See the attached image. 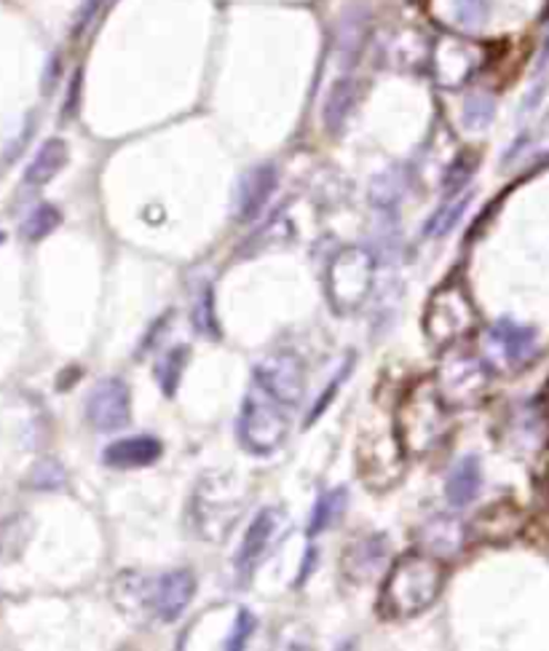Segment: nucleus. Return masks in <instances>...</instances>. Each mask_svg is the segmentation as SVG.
Wrapping results in <instances>:
<instances>
[{"label":"nucleus","instance_id":"1","mask_svg":"<svg viewBox=\"0 0 549 651\" xmlns=\"http://www.w3.org/2000/svg\"><path fill=\"white\" fill-rule=\"evenodd\" d=\"M445 577H448V569L435 556H426V552L399 556L389 569L384 588H380V617L413 620V617L424 614L443 592Z\"/></svg>","mask_w":549,"mask_h":651},{"label":"nucleus","instance_id":"2","mask_svg":"<svg viewBox=\"0 0 549 651\" xmlns=\"http://www.w3.org/2000/svg\"><path fill=\"white\" fill-rule=\"evenodd\" d=\"M399 445L410 454L437 448L448 435V405L439 397L435 382H421L405 395L397 414Z\"/></svg>","mask_w":549,"mask_h":651},{"label":"nucleus","instance_id":"3","mask_svg":"<svg viewBox=\"0 0 549 651\" xmlns=\"http://www.w3.org/2000/svg\"><path fill=\"white\" fill-rule=\"evenodd\" d=\"M287 435L289 408L255 382L238 416V440L250 454H274Z\"/></svg>","mask_w":549,"mask_h":651},{"label":"nucleus","instance_id":"4","mask_svg":"<svg viewBox=\"0 0 549 651\" xmlns=\"http://www.w3.org/2000/svg\"><path fill=\"white\" fill-rule=\"evenodd\" d=\"M477 312L471 303L469 289L461 279L445 282L443 287L431 295L429 306L424 314V330L435 344L450 346L464 340L475 333Z\"/></svg>","mask_w":549,"mask_h":651},{"label":"nucleus","instance_id":"5","mask_svg":"<svg viewBox=\"0 0 549 651\" xmlns=\"http://www.w3.org/2000/svg\"><path fill=\"white\" fill-rule=\"evenodd\" d=\"M376 282V261L365 250H344L329 261L325 274L327 298L335 312H357Z\"/></svg>","mask_w":549,"mask_h":651},{"label":"nucleus","instance_id":"6","mask_svg":"<svg viewBox=\"0 0 549 651\" xmlns=\"http://www.w3.org/2000/svg\"><path fill=\"white\" fill-rule=\"evenodd\" d=\"M435 384L445 405H450V408H469L486 389V367L480 365V359L469 357V354H450L439 365Z\"/></svg>","mask_w":549,"mask_h":651},{"label":"nucleus","instance_id":"7","mask_svg":"<svg viewBox=\"0 0 549 651\" xmlns=\"http://www.w3.org/2000/svg\"><path fill=\"white\" fill-rule=\"evenodd\" d=\"M87 418L96 431L124 429L132 421V397L121 378H105L89 391Z\"/></svg>","mask_w":549,"mask_h":651},{"label":"nucleus","instance_id":"8","mask_svg":"<svg viewBox=\"0 0 549 651\" xmlns=\"http://www.w3.org/2000/svg\"><path fill=\"white\" fill-rule=\"evenodd\" d=\"M255 382L268 389L276 399H282L287 408L303 403L306 395V373H303L301 359L289 352H279L274 357L263 359L255 367Z\"/></svg>","mask_w":549,"mask_h":651},{"label":"nucleus","instance_id":"9","mask_svg":"<svg viewBox=\"0 0 549 651\" xmlns=\"http://www.w3.org/2000/svg\"><path fill=\"white\" fill-rule=\"evenodd\" d=\"M193 592H196V579L191 571H172L164 573L151 592L153 614L161 622H174L185 609H189Z\"/></svg>","mask_w":549,"mask_h":651},{"label":"nucleus","instance_id":"10","mask_svg":"<svg viewBox=\"0 0 549 651\" xmlns=\"http://www.w3.org/2000/svg\"><path fill=\"white\" fill-rule=\"evenodd\" d=\"M520 528V515L512 505H494L469 523V537L475 541H486V545H504L512 539Z\"/></svg>","mask_w":549,"mask_h":651},{"label":"nucleus","instance_id":"11","mask_svg":"<svg viewBox=\"0 0 549 651\" xmlns=\"http://www.w3.org/2000/svg\"><path fill=\"white\" fill-rule=\"evenodd\" d=\"M161 459V443L156 437H126V440H115L108 445L102 461L113 469H138L151 467Z\"/></svg>","mask_w":549,"mask_h":651},{"label":"nucleus","instance_id":"12","mask_svg":"<svg viewBox=\"0 0 549 651\" xmlns=\"http://www.w3.org/2000/svg\"><path fill=\"white\" fill-rule=\"evenodd\" d=\"M274 191V166H257V170H250L247 175L242 177V185H238V221H252V217L261 215V210L266 207V202Z\"/></svg>","mask_w":549,"mask_h":651},{"label":"nucleus","instance_id":"13","mask_svg":"<svg viewBox=\"0 0 549 651\" xmlns=\"http://www.w3.org/2000/svg\"><path fill=\"white\" fill-rule=\"evenodd\" d=\"M386 547L389 545H386L384 537H367V539L354 541V545L346 550L340 569H344V573L352 579V582H367L370 573L376 571L380 560H384Z\"/></svg>","mask_w":549,"mask_h":651},{"label":"nucleus","instance_id":"14","mask_svg":"<svg viewBox=\"0 0 549 651\" xmlns=\"http://www.w3.org/2000/svg\"><path fill=\"white\" fill-rule=\"evenodd\" d=\"M480 482H482V472H480V459L477 456H467L454 467L450 472L448 482H445V496L454 507H467L469 501L477 499L480 494Z\"/></svg>","mask_w":549,"mask_h":651},{"label":"nucleus","instance_id":"15","mask_svg":"<svg viewBox=\"0 0 549 651\" xmlns=\"http://www.w3.org/2000/svg\"><path fill=\"white\" fill-rule=\"evenodd\" d=\"M64 164H68V143L57 138L47 140V143L41 145V151L35 153V159L30 161L28 172H24V183L41 189V185L51 183V180L60 175Z\"/></svg>","mask_w":549,"mask_h":651},{"label":"nucleus","instance_id":"16","mask_svg":"<svg viewBox=\"0 0 549 651\" xmlns=\"http://www.w3.org/2000/svg\"><path fill=\"white\" fill-rule=\"evenodd\" d=\"M274 531H276L274 509H261L257 518L252 520V526L247 528V533H244L242 550H238V566H242V569H250V566L255 563L263 552H266Z\"/></svg>","mask_w":549,"mask_h":651},{"label":"nucleus","instance_id":"17","mask_svg":"<svg viewBox=\"0 0 549 651\" xmlns=\"http://www.w3.org/2000/svg\"><path fill=\"white\" fill-rule=\"evenodd\" d=\"M346 501H348L346 488H335V491L322 494L314 507L312 523H308V537H319L322 531H327V528L333 526L340 515H344Z\"/></svg>","mask_w":549,"mask_h":651},{"label":"nucleus","instance_id":"18","mask_svg":"<svg viewBox=\"0 0 549 651\" xmlns=\"http://www.w3.org/2000/svg\"><path fill=\"white\" fill-rule=\"evenodd\" d=\"M185 363H189V349H185V346H177V349H172L159 363L156 378H159L161 389H164V395L172 397L174 391H177V384H180V378H183Z\"/></svg>","mask_w":549,"mask_h":651},{"label":"nucleus","instance_id":"19","mask_svg":"<svg viewBox=\"0 0 549 651\" xmlns=\"http://www.w3.org/2000/svg\"><path fill=\"white\" fill-rule=\"evenodd\" d=\"M62 223L60 210L51 207V204H41L28 215V221L22 223V236L30 238V242H38V238H47L57 225Z\"/></svg>","mask_w":549,"mask_h":651},{"label":"nucleus","instance_id":"20","mask_svg":"<svg viewBox=\"0 0 549 651\" xmlns=\"http://www.w3.org/2000/svg\"><path fill=\"white\" fill-rule=\"evenodd\" d=\"M354 102V87L348 81L338 83V87L333 89V94H329L327 100V108H325V121L329 129H338L340 124H344L348 108H352Z\"/></svg>","mask_w":549,"mask_h":651},{"label":"nucleus","instance_id":"21","mask_svg":"<svg viewBox=\"0 0 549 651\" xmlns=\"http://www.w3.org/2000/svg\"><path fill=\"white\" fill-rule=\"evenodd\" d=\"M477 153H461V156H458L454 164L448 166V175H445V193H448V196H454L456 191H461L464 185L469 183V177L475 175V170H477Z\"/></svg>","mask_w":549,"mask_h":651},{"label":"nucleus","instance_id":"22","mask_svg":"<svg viewBox=\"0 0 549 651\" xmlns=\"http://www.w3.org/2000/svg\"><path fill=\"white\" fill-rule=\"evenodd\" d=\"M488 17V0H456V19L461 28L477 30Z\"/></svg>","mask_w":549,"mask_h":651},{"label":"nucleus","instance_id":"23","mask_svg":"<svg viewBox=\"0 0 549 651\" xmlns=\"http://www.w3.org/2000/svg\"><path fill=\"white\" fill-rule=\"evenodd\" d=\"M494 338L499 340V344L509 354H512V357H518L520 349H522V344L528 340V333L520 330V327H515L512 322H499V325L494 327Z\"/></svg>","mask_w":549,"mask_h":651},{"label":"nucleus","instance_id":"24","mask_svg":"<svg viewBox=\"0 0 549 651\" xmlns=\"http://www.w3.org/2000/svg\"><path fill=\"white\" fill-rule=\"evenodd\" d=\"M467 204H469V199H461V202L458 204H454V207L450 210H439L435 217H431L429 221V236H443V234H448L450 228H454V225L458 223V217L464 215V210H467Z\"/></svg>","mask_w":549,"mask_h":651},{"label":"nucleus","instance_id":"25","mask_svg":"<svg viewBox=\"0 0 549 651\" xmlns=\"http://www.w3.org/2000/svg\"><path fill=\"white\" fill-rule=\"evenodd\" d=\"M215 295L212 289H204L202 301L196 303V314H193V322L204 335H217V325H215Z\"/></svg>","mask_w":549,"mask_h":651},{"label":"nucleus","instance_id":"26","mask_svg":"<svg viewBox=\"0 0 549 651\" xmlns=\"http://www.w3.org/2000/svg\"><path fill=\"white\" fill-rule=\"evenodd\" d=\"M490 115H494V105H488L482 96H471V100L467 102V113H464V121H467V126L480 129L482 124H488Z\"/></svg>","mask_w":549,"mask_h":651},{"label":"nucleus","instance_id":"27","mask_svg":"<svg viewBox=\"0 0 549 651\" xmlns=\"http://www.w3.org/2000/svg\"><path fill=\"white\" fill-rule=\"evenodd\" d=\"M255 628H257L255 617H252L250 611H238V620H236L234 635H231V641H228V649H242L244 641H247V638L255 633Z\"/></svg>","mask_w":549,"mask_h":651},{"label":"nucleus","instance_id":"28","mask_svg":"<svg viewBox=\"0 0 549 651\" xmlns=\"http://www.w3.org/2000/svg\"><path fill=\"white\" fill-rule=\"evenodd\" d=\"M100 3H102V0H83V6H81V11H79V17H75V30H73L75 35H81V30L87 28L89 22H92L96 11H100Z\"/></svg>","mask_w":549,"mask_h":651},{"label":"nucleus","instance_id":"29","mask_svg":"<svg viewBox=\"0 0 549 651\" xmlns=\"http://www.w3.org/2000/svg\"><path fill=\"white\" fill-rule=\"evenodd\" d=\"M541 410H545V416H547V421H549V384H547L545 395H541Z\"/></svg>","mask_w":549,"mask_h":651},{"label":"nucleus","instance_id":"30","mask_svg":"<svg viewBox=\"0 0 549 651\" xmlns=\"http://www.w3.org/2000/svg\"><path fill=\"white\" fill-rule=\"evenodd\" d=\"M0 242H3V234H0Z\"/></svg>","mask_w":549,"mask_h":651}]
</instances>
